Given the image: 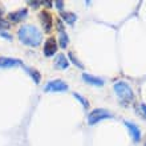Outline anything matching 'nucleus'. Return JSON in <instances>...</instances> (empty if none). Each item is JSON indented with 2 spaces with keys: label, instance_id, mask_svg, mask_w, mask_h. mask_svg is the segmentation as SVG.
I'll return each mask as SVG.
<instances>
[{
  "label": "nucleus",
  "instance_id": "nucleus-20",
  "mask_svg": "<svg viewBox=\"0 0 146 146\" xmlns=\"http://www.w3.org/2000/svg\"><path fill=\"white\" fill-rule=\"evenodd\" d=\"M28 3H29V5L33 8H37L38 5H40V1H28Z\"/></svg>",
  "mask_w": 146,
  "mask_h": 146
},
{
  "label": "nucleus",
  "instance_id": "nucleus-19",
  "mask_svg": "<svg viewBox=\"0 0 146 146\" xmlns=\"http://www.w3.org/2000/svg\"><path fill=\"white\" fill-rule=\"evenodd\" d=\"M0 36L4 37V38H7V40H12L11 35H8V33H5V32H0Z\"/></svg>",
  "mask_w": 146,
  "mask_h": 146
},
{
  "label": "nucleus",
  "instance_id": "nucleus-3",
  "mask_svg": "<svg viewBox=\"0 0 146 146\" xmlns=\"http://www.w3.org/2000/svg\"><path fill=\"white\" fill-rule=\"evenodd\" d=\"M106 118H113V114L109 113L108 110H105V109L98 108V109H94V110H92L90 113H89L88 123L90 125V126H93V125H96L97 122H100V121L106 119Z\"/></svg>",
  "mask_w": 146,
  "mask_h": 146
},
{
  "label": "nucleus",
  "instance_id": "nucleus-12",
  "mask_svg": "<svg viewBox=\"0 0 146 146\" xmlns=\"http://www.w3.org/2000/svg\"><path fill=\"white\" fill-rule=\"evenodd\" d=\"M61 17H62V20H64L65 23H68L69 25L74 24V21L77 20V16L74 15V13H72V12H62Z\"/></svg>",
  "mask_w": 146,
  "mask_h": 146
},
{
  "label": "nucleus",
  "instance_id": "nucleus-8",
  "mask_svg": "<svg viewBox=\"0 0 146 146\" xmlns=\"http://www.w3.org/2000/svg\"><path fill=\"white\" fill-rule=\"evenodd\" d=\"M40 21H41L42 27H44V31L50 32V29H52V16H50L49 12H40Z\"/></svg>",
  "mask_w": 146,
  "mask_h": 146
},
{
  "label": "nucleus",
  "instance_id": "nucleus-11",
  "mask_svg": "<svg viewBox=\"0 0 146 146\" xmlns=\"http://www.w3.org/2000/svg\"><path fill=\"white\" fill-rule=\"evenodd\" d=\"M82 78H84L85 82H88V84H90V85H94V86H102V85H104V80H102V78L92 76V74L84 73V74H82Z\"/></svg>",
  "mask_w": 146,
  "mask_h": 146
},
{
  "label": "nucleus",
  "instance_id": "nucleus-4",
  "mask_svg": "<svg viewBox=\"0 0 146 146\" xmlns=\"http://www.w3.org/2000/svg\"><path fill=\"white\" fill-rule=\"evenodd\" d=\"M45 92H66L68 90V84L64 82L62 80H53L49 81L48 84L45 85Z\"/></svg>",
  "mask_w": 146,
  "mask_h": 146
},
{
  "label": "nucleus",
  "instance_id": "nucleus-1",
  "mask_svg": "<svg viewBox=\"0 0 146 146\" xmlns=\"http://www.w3.org/2000/svg\"><path fill=\"white\" fill-rule=\"evenodd\" d=\"M17 37H19L20 42H23L24 45L31 46V48H36L41 44L42 41V35L41 31L35 25H23L19 28L17 31Z\"/></svg>",
  "mask_w": 146,
  "mask_h": 146
},
{
  "label": "nucleus",
  "instance_id": "nucleus-6",
  "mask_svg": "<svg viewBox=\"0 0 146 146\" xmlns=\"http://www.w3.org/2000/svg\"><path fill=\"white\" fill-rule=\"evenodd\" d=\"M19 65H23V61H20L17 58L0 57V69H7V68H13Z\"/></svg>",
  "mask_w": 146,
  "mask_h": 146
},
{
  "label": "nucleus",
  "instance_id": "nucleus-5",
  "mask_svg": "<svg viewBox=\"0 0 146 146\" xmlns=\"http://www.w3.org/2000/svg\"><path fill=\"white\" fill-rule=\"evenodd\" d=\"M56 50H57V41L53 37H49L44 44V56L50 57L56 53Z\"/></svg>",
  "mask_w": 146,
  "mask_h": 146
},
{
  "label": "nucleus",
  "instance_id": "nucleus-10",
  "mask_svg": "<svg viewBox=\"0 0 146 146\" xmlns=\"http://www.w3.org/2000/svg\"><path fill=\"white\" fill-rule=\"evenodd\" d=\"M27 15H28V11L25 8H23V9H19V11H16V12H11L8 17H9V20H11L12 23H19V21L25 19Z\"/></svg>",
  "mask_w": 146,
  "mask_h": 146
},
{
  "label": "nucleus",
  "instance_id": "nucleus-7",
  "mask_svg": "<svg viewBox=\"0 0 146 146\" xmlns=\"http://www.w3.org/2000/svg\"><path fill=\"white\" fill-rule=\"evenodd\" d=\"M123 123H125V126L127 127L129 134L131 135L133 141H134V142H139V139H141V130H139V127L137 126V125H134V123L127 122V121H125Z\"/></svg>",
  "mask_w": 146,
  "mask_h": 146
},
{
  "label": "nucleus",
  "instance_id": "nucleus-15",
  "mask_svg": "<svg viewBox=\"0 0 146 146\" xmlns=\"http://www.w3.org/2000/svg\"><path fill=\"white\" fill-rule=\"evenodd\" d=\"M73 96L76 97L77 100H78V101H80V102H81V104L84 105V108H89V102H88V101H85V98H84V97H82V96H80L78 93H74Z\"/></svg>",
  "mask_w": 146,
  "mask_h": 146
},
{
  "label": "nucleus",
  "instance_id": "nucleus-21",
  "mask_svg": "<svg viewBox=\"0 0 146 146\" xmlns=\"http://www.w3.org/2000/svg\"><path fill=\"white\" fill-rule=\"evenodd\" d=\"M141 109H142V111L145 113V115H146V104H142V105H141Z\"/></svg>",
  "mask_w": 146,
  "mask_h": 146
},
{
  "label": "nucleus",
  "instance_id": "nucleus-18",
  "mask_svg": "<svg viewBox=\"0 0 146 146\" xmlns=\"http://www.w3.org/2000/svg\"><path fill=\"white\" fill-rule=\"evenodd\" d=\"M54 4H56V7H57L58 9H62V7H64V1H61V0H57V1H54Z\"/></svg>",
  "mask_w": 146,
  "mask_h": 146
},
{
  "label": "nucleus",
  "instance_id": "nucleus-17",
  "mask_svg": "<svg viewBox=\"0 0 146 146\" xmlns=\"http://www.w3.org/2000/svg\"><path fill=\"white\" fill-rule=\"evenodd\" d=\"M68 56H69V57H70V60H72V62H73V64H74V65H77V66H78V68H82V64H81V62L78 61V60H77V58L74 57V56H73V53H72V52H69V54H68Z\"/></svg>",
  "mask_w": 146,
  "mask_h": 146
},
{
  "label": "nucleus",
  "instance_id": "nucleus-16",
  "mask_svg": "<svg viewBox=\"0 0 146 146\" xmlns=\"http://www.w3.org/2000/svg\"><path fill=\"white\" fill-rule=\"evenodd\" d=\"M9 28V23H8L7 20H4L0 17V32H3L5 31V29H8Z\"/></svg>",
  "mask_w": 146,
  "mask_h": 146
},
{
  "label": "nucleus",
  "instance_id": "nucleus-9",
  "mask_svg": "<svg viewBox=\"0 0 146 146\" xmlns=\"http://www.w3.org/2000/svg\"><path fill=\"white\" fill-rule=\"evenodd\" d=\"M54 66H56V69H68V66H69V61H68V57H65V54L62 53H58L54 58Z\"/></svg>",
  "mask_w": 146,
  "mask_h": 146
},
{
  "label": "nucleus",
  "instance_id": "nucleus-13",
  "mask_svg": "<svg viewBox=\"0 0 146 146\" xmlns=\"http://www.w3.org/2000/svg\"><path fill=\"white\" fill-rule=\"evenodd\" d=\"M58 32H60V48H66L68 42H69L68 35H66L65 31H58Z\"/></svg>",
  "mask_w": 146,
  "mask_h": 146
},
{
  "label": "nucleus",
  "instance_id": "nucleus-14",
  "mask_svg": "<svg viewBox=\"0 0 146 146\" xmlns=\"http://www.w3.org/2000/svg\"><path fill=\"white\" fill-rule=\"evenodd\" d=\"M25 69L28 70V73H29V74H31L32 76V78H33V80H35V82L36 84H38V82H40V78H41V76H40V73L37 72V70H32V69H28V68H25Z\"/></svg>",
  "mask_w": 146,
  "mask_h": 146
},
{
  "label": "nucleus",
  "instance_id": "nucleus-2",
  "mask_svg": "<svg viewBox=\"0 0 146 146\" xmlns=\"http://www.w3.org/2000/svg\"><path fill=\"white\" fill-rule=\"evenodd\" d=\"M113 89H114L115 94H117L123 102H131V101L134 100V93H133L131 88L126 84V82L118 81V82H115L114 84Z\"/></svg>",
  "mask_w": 146,
  "mask_h": 146
}]
</instances>
